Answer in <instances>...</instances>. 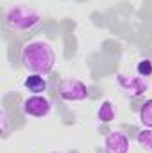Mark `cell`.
<instances>
[{
  "mask_svg": "<svg viewBox=\"0 0 152 153\" xmlns=\"http://www.w3.org/2000/svg\"><path fill=\"white\" fill-rule=\"evenodd\" d=\"M48 153H63V152H48Z\"/></svg>",
  "mask_w": 152,
  "mask_h": 153,
  "instance_id": "obj_13",
  "label": "cell"
},
{
  "mask_svg": "<svg viewBox=\"0 0 152 153\" xmlns=\"http://www.w3.org/2000/svg\"><path fill=\"white\" fill-rule=\"evenodd\" d=\"M57 96L65 102H84L90 98V87L79 78H63L57 85Z\"/></svg>",
  "mask_w": 152,
  "mask_h": 153,
  "instance_id": "obj_3",
  "label": "cell"
},
{
  "mask_svg": "<svg viewBox=\"0 0 152 153\" xmlns=\"http://www.w3.org/2000/svg\"><path fill=\"white\" fill-rule=\"evenodd\" d=\"M52 111V102L45 94H31L22 102V112L27 117L43 119L50 114Z\"/></svg>",
  "mask_w": 152,
  "mask_h": 153,
  "instance_id": "obj_4",
  "label": "cell"
},
{
  "mask_svg": "<svg viewBox=\"0 0 152 153\" xmlns=\"http://www.w3.org/2000/svg\"><path fill=\"white\" fill-rule=\"evenodd\" d=\"M116 116V111H114V105L111 100H104L100 103V107L97 109V119L100 123H111Z\"/></svg>",
  "mask_w": 152,
  "mask_h": 153,
  "instance_id": "obj_8",
  "label": "cell"
},
{
  "mask_svg": "<svg viewBox=\"0 0 152 153\" xmlns=\"http://www.w3.org/2000/svg\"><path fill=\"white\" fill-rule=\"evenodd\" d=\"M136 141L141 148H145L147 152L152 153V128H141L138 134H136Z\"/></svg>",
  "mask_w": 152,
  "mask_h": 153,
  "instance_id": "obj_10",
  "label": "cell"
},
{
  "mask_svg": "<svg viewBox=\"0 0 152 153\" xmlns=\"http://www.w3.org/2000/svg\"><path fill=\"white\" fill-rule=\"evenodd\" d=\"M41 22V14L27 4H16L5 11V25L13 32L23 34L34 30Z\"/></svg>",
  "mask_w": 152,
  "mask_h": 153,
  "instance_id": "obj_2",
  "label": "cell"
},
{
  "mask_svg": "<svg viewBox=\"0 0 152 153\" xmlns=\"http://www.w3.org/2000/svg\"><path fill=\"white\" fill-rule=\"evenodd\" d=\"M20 61L29 73L48 75L56 66V52L50 43L43 39H32L22 46Z\"/></svg>",
  "mask_w": 152,
  "mask_h": 153,
  "instance_id": "obj_1",
  "label": "cell"
},
{
  "mask_svg": "<svg viewBox=\"0 0 152 153\" xmlns=\"http://www.w3.org/2000/svg\"><path fill=\"white\" fill-rule=\"evenodd\" d=\"M2 134H4V137L9 135V117H7L4 109H2Z\"/></svg>",
  "mask_w": 152,
  "mask_h": 153,
  "instance_id": "obj_12",
  "label": "cell"
},
{
  "mask_svg": "<svg viewBox=\"0 0 152 153\" xmlns=\"http://www.w3.org/2000/svg\"><path fill=\"white\" fill-rule=\"evenodd\" d=\"M116 84H118V87H120L125 94H129V96H132V98L141 96V94L147 93V89H149L147 78H141V76H127L125 73H118V75H116Z\"/></svg>",
  "mask_w": 152,
  "mask_h": 153,
  "instance_id": "obj_5",
  "label": "cell"
},
{
  "mask_svg": "<svg viewBox=\"0 0 152 153\" xmlns=\"http://www.w3.org/2000/svg\"><path fill=\"white\" fill-rule=\"evenodd\" d=\"M131 143L122 130H113L104 139V153H129Z\"/></svg>",
  "mask_w": 152,
  "mask_h": 153,
  "instance_id": "obj_6",
  "label": "cell"
},
{
  "mask_svg": "<svg viewBox=\"0 0 152 153\" xmlns=\"http://www.w3.org/2000/svg\"><path fill=\"white\" fill-rule=\"evenodd\" d=\"M140 121L145 128H152V98L145 100L140 107Z\"/></svg>",
  "mask_w": 152,
  "mask_h": 153,
  "instance_id": "obj_9",
  "label": "cell"
},
{
  "mask_svg": "<svg viewBox=\"0 0 152 153\" xmlns=\"http://www.w3.org/2000/svg\"><path fill=\"white\" fill-rule=\"evenodd\" d=\"M134 70H136V75L141 76V78H149V76H152V59H149V57L140 59V61L136 62Z\"/></svg>",
  "mask_w": 152,
  "mask_h": 153,
  "instance_id": "obj_11",
  "label": "cell"
},
{
  "mask_svg": "<svg viewBox=\"0 0 152 153\" xmlns=\"http://www.w3.org/2000/svg\"><path fill=\"white\" fill-rule=\"evenodd\" d=\"M22 85L25 87V91H29L31 94H45L47 87H48V80L45 75L39 73H29L23 78Z\"/></svg>",
  "mask_w": 152,
  "mask_h": 153,
  "instance_id": "obj_7",
  "label": "cell"
}]
</instances>
